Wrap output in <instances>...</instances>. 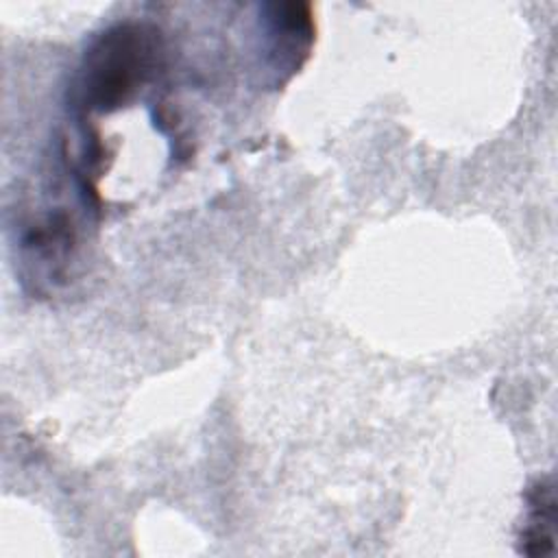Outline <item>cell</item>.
Returning a JSON list of instances; mask_svg holds the SVG:
<instances>
[{"label":"cell","mask_w":558,"mask_h":558,"mask_svg":"<svg viewBox=\"0 0 558 558\" xmlns=\"http://www.w3.org/2000/svg\"><path fill=\"white\" fill-rule=\"evenodd\" d=\"M163 68V39L146 22H120L85 50L74 96L83 111H116L137 96Z\"/></svg>","instance_id":"cell-1"},{"label":"cell","mask_w":558,"mask_h":558,"mask_svg":"<svg viewBox=\"0 0 558 558\" xmlns=\"http://www.w3.org/2000/svg\"><path fill=\"white\" fill-rule=\"evenodd\" d=\"M259 22L266 39L264 63L281 85L310 57L316 35L312 9L301 2H272L264 7Z\"/></svg>","instance_id":"cell-2"},{"label":"cell","mask_w":558,"mask_h":558,"mask_svg":"<svg viewBox=\"0 0 558 558\" xmlns=\"http://www.w3.org/2000/svg\"><path fill=\"white\" fill-rule=\"evenodd\" d=\"M530 519L521 534V551L527 556L549 554L554 547V521H556V497L554 486L547 480H538L527 490Z\"/></svg>","instance_id":"cell-3"}]
</instances>
